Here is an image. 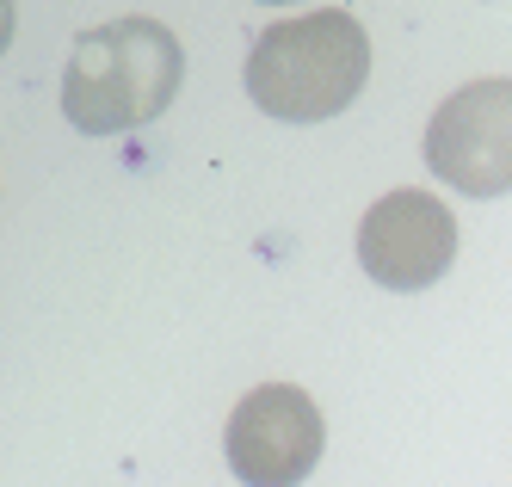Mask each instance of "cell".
I'll return each mask as SVG.
<instances>
[{
  "instance_id": "obj_1",
  "label": "cell",
  "mask_w": 512,
  "mask_h": 487,
  "mask_svg": "<svg viewBox=\"0 0 512 487\" xmlns=\"http://www.w3.org/2000/svg\"><path fill=\"white\" fill-rule=\"evenodd\" d=\"M186 81V50L161 19H112L75 37V56L62 68V111L87 136L142 130L173 105Z\"/></svg>"
},
{
  "instance_id": "obj_2",
  "label": "cell",
  "mask_w": 512,
  "mask_h": 487,
  "mask_svg": "<svg viewBox=\"0 0 512 487\" xmlns=\"http://www.w3.org/2000/svg\"><path fill=\"white\" fill-rule=\"evenodd\" d=\"M364 81H371V37L346 7L278 19L253 37L247 56V99L284 124L340 118Z\"/></svg>"
},
{
  "instance_id": "obj_3",
  "label": "cell",
  "mask_w": 512,
  "mask_h": 487,
  "mask_svg": "<svg viewBox=\"0 0 512 487\" xmlns=\"http://www.w3.org/2000/svg\"><path fill=\"white\" fill-rule=\"evenodd\" d=\"M321 407L297 383H260L253 395L235 401L223 426V457L241 487H297L321 463Z\"/></svg>"
},
{
  "instance_id": "obj_4",
  "label": "cell",
  "mask_w": 512,
  "mask_h": 487,
  "mask_svg": "<svg viewBox=\"0 0 512 487\" xmlns=\"http://www.w3.org/2000/svg\"><path fill=\"white\" fill-rule=\"evenodd\" d=\"M426 167L432 179L457 185L463 198H500L512 179V87L475 81L451 93L426 124Z\"/></svg>"
},
{
  "instance_id": "obj_5",
  "label": "cell",
  "mask_w": 512,
  "mask_h": 487,
  "mask_svg": "<svg viewBox=\"0 0 512 487\" xmlns=\"http://www.w3.org/2000/svg\"><path fill=\"white\" fill-rule=\"evenodd\" d=\"M451 259H457V216L432 192L401 185V192L377 198L358 222V266L383 290H401V296L426 290L451 272Z\"/></svg>"
},
{
  "instance_id": "obj_6",
  "label": "cell",
  "mask_w": 512,
  "mask_h": 487,
  "mask_svg": "<svg viewBox=\"0 0 512 487\" xmlns=\"http://www.w3.org/2000/svg\"><path fill=\"white\" fill-rule=\"evenodd\" d=\"M7 44H13V0H0V56H7Z\"/></svg>"
},
{
  "instance_id": "obj_7",
  "label": "cell",
  "mask_w": 512,
  "mask_h": 487,
  "mask_svg": "<svg viewBox=\"0 0 512 487\" xmlns=\"http://www.w3.org/2000/svg\"><path fill=\"white\" fill-rule=\"evenodd\" d=\"M266 7H284V0H266Z\"/></svg>"
}]
</instances>
